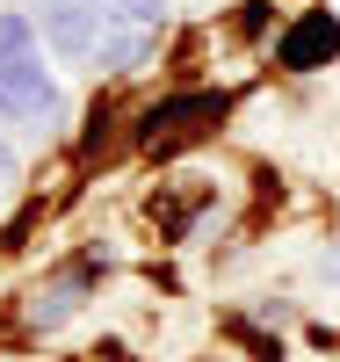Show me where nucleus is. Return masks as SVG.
Masks as SVG:
<instances>
[{"mask_svg": "<svg viewBox=\"0 0 340 362\" xmlns=\"http://www.w3.org/2000/svg\"><path fill=\"white\" fill-rule=\"evenodd\" d=\"M232 116V95H218V87H196V95H167V102H152L138 116V145L145 153H174V145H189L203 131H218Z\"/></svg>", "mask_w": 340, "mask_h": 362, "instance_id": "obj_2", "label": "nucleus"}, {"mask_svg": "<svg viewBox=\"0 0 340 362\" xmlns=\"http://www.w3.org/2000/svg\"><path fill=\"white\" fill-rule=\"evenodd\" d=\"M87 8H109V15H123V22H152V15H160L152 0H87Z\"/></svg>", "mask_w": 340, "mask_h": 362, "instance_id": "obj_5", "label": "nucleus"}, {"mask_svg": "<svg viewBox=\"0 0 340 362\" xmlns=\"http://www.w3.org/2000/svg\"><path fill=\"white\" fill-rule=\"evenodd\" d=\"M275 58H283L290 73H319V66H333V58H340V22H333L326 8L297 15V22L283 29V44H275Z\"/></svg>", "mask_w": 340, "mask_h": 362, "instance_id": "obj_3", "label": "nucleus"}, {"mask_svg": "<svg viewBox=\"0 0 340 362\" xmlns=\"http://www.w3.org/2000/svg\"><path fill=\"white\" fill-rule=\"evenodd\" d=\"M87 283H95V261H80V268H66V276H51V283L37 290V305H29V326H66V319L80 312Z\"/></svg>", "mask_w": 340, "mask_h": 362, "instance_id": "obj_4", "label": "nucleus"}, {"mask_svg": "<svg viewBox=\"0 0 340 362\" xmlns=\"http://www.w3.org/2000/svg\"><path fill=\"white\" fill-rule=\"evenodd\" d=\"M326 276H333V283H340V254H333V261H326Z\"/></svg>", "mask_w": 340, "mask_h": 362, "instance_id": "obj_7", "label": "nucleus"}, {"mask_svg": "<svg viewBox=\"0 0 340 362\" xmlns=\"http://www.w3.org/2000/svg\"><path fill=\"white\" fill-rule=\"evenodd\" d=\"M0 181H15V160H8V145H0Z\"/></svg>", "mask_w": 340, "mask_h": 362, "instance_id": "obj_6", "label": "nucleus"}, {"mask_svg": "<svg viewBox=\"0 0 340 362\" xmlns=\"http://www.w3.org/2000/svg\"><path fill=\"white\" fill-rule=\"evenodd\" d=\"M58 80L44 73L37 37H29L22 15H0V116L15 124H58Z\"/></svg>", "mask_w": 340, "mask_h": 362, "instance_id": "obj_1", "label": "nucleus"}]
</instances>
